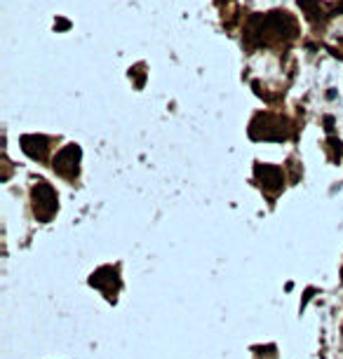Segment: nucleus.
I'll list each match as a JSON object with an SVG mask.
<instances>
[{
    "label": "nucleus",
    "mask_w": 343,
    "mask_h": 359,
    "mask_svg": "<svg viewBox=\"0 0 343 359\" xmlns=\"http://www.w3.org/2000/svg\"><path fill=\"white\" fill-rule=\"evenodd\" d=\"M89 287L94 289H101L106 293H113L120 289V280H118V270L111 268V265H106V268H99L97 272H92L89 277Z\"/></svg>",
    "instance_id": "obj_2"
},
{
    "label": "nucleus",
    "mask_w": 343,
    "mask_h": 359,
    "mask_svg": "<svg viewBox=\"0 0 343 359\" xmlns=\"http://www.w3.org/2000/svg\"><path fill=\"white\" fill-rule=\"evenodd\" d=\"M313 293H315V289H308V291H306V296H303V301H301V310L306 308V303H308L310 301V296H313Z\"/></svg>",
    "instance_id": "obj_6"
},
{
    "label": "nucleus",
    "mask_w": 343,
    "mask_h": 359,
    "mask_svg": "<svg viewBox=\"0 0 343 359\" xmlns=\"http://www.w3.org/2000/svg\"><path fill=\"white\" fill-rule=\"evenodd\" d=\"M341 277H343V270H341Z\"/></svg>",
    "instance_id": "obj_7"
},
{
    "label": "nucleus",
    "mask_w": 343,
    "mask_h": 359,
    "mask_svg": "<svg viewBox=\"0 0 343 359\" xmlns=\"http://www.w3.org/2000/svg\"><path fill=\"white\" fill-rule=\"evenodd\" d=\"M256 176H259V181L266 186V188L271 190H277L282 188V171L277 169V167L273 165H256Z\"/></svg>",
    "instance_id": "obj_4"
},
{
    "label": "nucleus",
    "mask_w": 343,
    "mask_h": 359,
    "mask_svg": "<svg viewBox=\"0 0 343 359\" xmlns=\"http://www.w3.org/2000/svg\"><path fill=\"white\" fill-rule=\"evenodd\" d=\"M33 211L35 216H38L40 221H50L52 216L56 214V193L54 188H52L50 183L45 181H38V186H33Z\"/></svg>",
    "instance_id": "obj_1"
},
{
    "label": "nucleus",
    "mask_w": 343,
    "mask_h": 359,
    "mask_svg": "<svg viewBox=\"0 0 343 359\" xmlns=\"http://www.w3.org/2000/svg\"><path fill=\"white\" fill-rule=\"evenodd\" d=\"M78 160H80V148L71 144L54 157V169L59 171V174H64V176H75L78 174Z\"/></svg>",
    "instance_id": "obj_3"
},
{
    "label": "nucleus",
    "mask_w": 343,
    "mask_h": 359,
    "mask_svg": "<svg viewBox=\"0 0 343 359\" xmlns=\"http://www.w3.org/2000/svg\"><path fill=\"white\" fill-rule=\"evenodd\" d=\"M22 146L31 157H43L45 150H47V138L43 136H24L22 138Z\"/></svg>",
    "instance_id": "obj_5"
}]
</instances>
